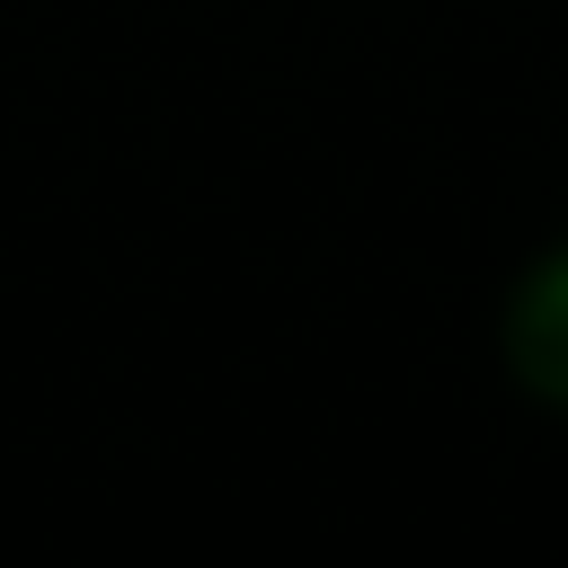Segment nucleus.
<instances>
[{
  "label": "nucleus",
  "mask_w": 568,
  "mask_h": 568,
  "mask_svg": "<svg viewBox=\"0 0 568 568\" xmlns=\"http://www.w3.org/2000/svg\"><path fill=\"white\" fill-rule=\"evenodd\" d=\"M497 364L506 382L568 426V240H550L497 302Z\"/></svg>",
  "instance_id": "nucleus-1"
}]
</instances>
